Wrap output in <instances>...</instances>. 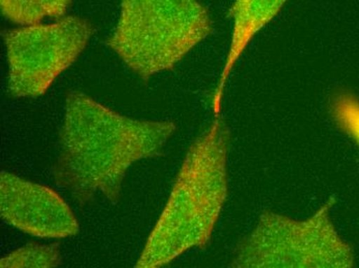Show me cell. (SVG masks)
I'll list each match as a JSON object with an SVG mask.
<instances>
[{
  "mask_svg": "<svg viewBox=\"0 0 359 268\" xmlns=\"http://www.w3.org/2000/svg\"><path fill=\"white\" fill-rule=\"evenodd\" d=\"M175 132L172 122L131 119L84 93L69 92L55 182L78 204H87L96 194L117 204L129 167L161 155Z\"/></svg>",
  "mask_w": 359,
  "mask_h": 268,
  "instance_id": "obj_1",
  "label": "cell"
},
{
  "mask_svg": "<svg viewBox=\"0 0 359 268\" xmlns=\"http://www.w3.org/2000/svg\"><path fill=\"white\" fill-rule=\"evenodd\" d=\"M229 129L216 117L188 150L135 267H161L208 245L229 195Z\"/></svg>",
  "mask_w": 359,
  "mask_h": 268,
  "instance_id": "obj_2",
  "label": "cell"
},
{
  "mask_svg": "<svg viewBox=\"0 0 359 268\" xmlns=\"http://www.w3.org/2000/svg\"><path fill=\"white\" fill-rule=\"evenodd\" d=\"M211 32L209 13L198 0H122L108 45L148 80L174 69Z\"/></svg>",
  "mask_w": 359,
  "mask_h": 268,
  "instance_id": "obj_3",
  "label": "cell"
},
{
  "mask_svg": "<svg viewBox=\"0 0 359 268\" xmlns=\"http://www.w3.org/2000/svg\"><path fill=\"white\" fill-rule=\"evenodd\" d=\"M328 200L306 220L264 211L255 230L243 239L231 267L238 268H349L351 247L341 239L332 220Z\"/></svg>",
  "mask_w": 359,
  "mask_h": 268,
  "instance_id": "obj_4",
  "label": "cell"
},
{
  "mask_svg": "<svg viewBox=\"0 0 359 268\" xmlns=\"http://www.w3.org/2000/svg\"><path fill=\"white\" fill-rule=\"evenodd\" d=\"M93 31L86 19L69 16L4 32L11 94L28 98L45 94L84 51Z\"/></svg>",
  "mask_w": 359,
  "mask_h": 268,
  "instance_id": "obj_5",
  "label": "cell"
},
{
  "mask_svg": "<svg viewBox=\"0 0 359 268\" xmlns=\"http://www.w3.org/2000/svg\"><path fill=\"white\" fill-rule=\"evenodd\" d=\"M0 215L13 227L41 239H65L80 230L58 193L8 171L0 174Z\"/></svg>",
  "mask_w": 359,
  "mask_h": 268,
  "instance_id": "obj_6",
  "label": "cell"
},
{
  "mask_svg": "<svg viewBox=\"0 0 359 268\" xmlns=\"http://www.w3.org/2000/svg\"><path fill=\"white\" fill-rule=\"evenodd\" d=\"M286 1L287 0H236L234 2L231 10L233 18L231 49L213 99V110L216 117H218L221 111L225 83L236 61L248 47L251 39L277 16Z\"/></svg>",
  "mask_w": 359,
  "mask_h": 268,
  "instance_id": "obj_7",
  "label": "cell"
},
{
  "mask_svg": "<svg viewBox=\"0 0 359 268\" xmlns=\"http://www.w3.org/2000/svg\"><path fill=\"white\" fill-rule=\"evenodd\" d=\"M72 0H0L2 14L20 25H34L46 18L65 16Z\"/></svg>",
  "mask_w": 359,
  "mask_h": 268,
  "instance_id": "obj_8",
  "label": "cell"
},
{
  "mask_svg": "<svg viewBox=\"0 0 359 268\" xmlns=\"http://www.w3.org/2000/svg\"><path fill=\"white\" fill-rule=\"evenodd\" d=\"M61 262L59 244L39 245L29 243L13 251L0 260L1 268H52Z\"/></svg>",
  "mask_w": 359,
  "mask_h": 268,
  "instance_id": "obj_9",
  "label": "cell"
},
{
  "mask_svg": "<svg viewBox=\"0 0 359 268\" xmlns=\"http://www.w3.org/2000/svg\"><path fill=\"white\" fill-rule=\"evenodd\" d=\"M330 111L337 125L350 135L359 146V99L349 92L334 96L330 102Z\"/></svg>",
  "mask_w": 359,
  "mask_h": 268,
  "instance_id": "obj_10",
  "label": "cell"
}]
</instances>
